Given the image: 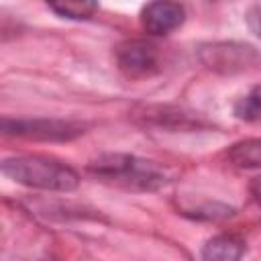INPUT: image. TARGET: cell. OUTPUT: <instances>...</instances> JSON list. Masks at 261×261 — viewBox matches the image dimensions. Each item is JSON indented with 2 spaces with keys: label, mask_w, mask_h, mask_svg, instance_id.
Returning <instances> with one entry per match:
<instances>
[{
  "label": "cell",
  "mask_w": 261,
  "mask_h": 261,
  "mask_svg": "<svg viewBox=\"0 0 261 261\" xmlns=\"http://www.w3.org/2000/svg\"><path fill=\"white\" fill-rule=\"evenodd\" d=\"M94 179L126 192H155L171 179L165 165L128 153H104L88 163Z\"/></svg>",
  "instance_id": "1"
},
{
  "label": "cell",
  "mask_w": 261,
  "mask_h": 261,
  "mask_svg": "<svg viewBox=\"0 0 261 261\" xmlns=\"http://www.w3.org/2000/svg\"><path fill=\"white\" fill-rule=\"evenodd\" d=\"M2 173L12 181L45 190V192H73L80 186V175L69 165L43 155H16L2 161Z\"/></svg>",
  "instance_id": "2"
},
{
  "label": "cell",
  "mask_w": 261,
  "mask_h": 261,
  "mask_svg": "<svg viewBox=\"0 0 261 261\" xmlns=\"http://www.w3.org/2000/svg\"><path fill=\"white\" fill-rule=\"evenodd\" d=\"M200 61L214 73H243L261 65V53L249 45L239 41H214L198 47Z\"/></svg>",
  "instance_id": "3"
},
{
  "label": "cell",
  "mask_w": 261,
  "mask_h": 261,
  "mask_svg": "<svg viewBox=\"0 0 261 261\" xmlns=\"http://www.w3.org/2000/svg\"><path fill=\"white\" fill-rule=\"evenodd\" d=\"M2 133L6 137H20L29 141H71L84 135V124L61 118H2Z\"/></svg>",
  "instance_id": "4"
},
{
  "label": "cell",
  "mask_w": 261,
  "mask_h": 261,
  "mask_svg": "<svg viewBox=\"0 0 261 261\" xmlns=\"http://www.w3.org/2000/svg\"><path fill=\"white\" fill-rule=\"evenodd\" d=\"M118 69L130 80L153 77L163 69L161 47L147 39H128L114 51Z\"/></svg>",
  "instance_id": "5"
},
{
  "label": "cell",
  "mask_w": 261,
  "mask_h": 261,
  "mask_svg": "<svg viewBox=\"0 0 261 261\" xmlns=\"http://www.w3.org/2000/svg\"><path fill=\"white\" fill-rule=\"evenodd\" d=\"M186 20V8L177 0H151L141 10V27L153 35L163 37L179 29Z\"/></svg>",
  "instance_id": "6"
},
{
  "label": "cell",
  "mask_w": 261,
  "mask_h": 261,
  "mask_svg": "<svg viewBox=\"0 0 261 261\" xmlns=\"http://www.w3.org/2000/svg\"><path fill=\"white\" fill-rule=\"evenodd\" d=\"M141 118L149 126H159L169 130H190L200 126V120L192 116V112H184L181 108H173V106H145Z\"/></svg>",
  "instance_id": "7"
},
{
  "label": "cell",
  "mask_w": 261,
  "mask_h": 261,
  "mask_svg": "<svg viewBox=\"0 0 261 261\" xmlns=\"http://www.w3.org/2000/svg\"><path fill=\"white\" fill-rule=\"evenodd\" d=\"M245 251L247 247L243 239L234 234H216L206 241L200 251V257L208 261H237L245 255Z\"/></svg>",
  "instance_id": "8"
},
{
  "label": "cell",
  "mask_w": 261,
  "mask_h": 261,
  "mask_svg": "<svg viewBox=\"0 0 261 261\" xmlns=\"http://www.w3.org/2000/svg\"><path fill=\"white\" fill-rule=\"evenodd\" d=\"M228 161L239 169H261V139H245L226 151Z\"/></svg>",
  "instance_id": "9"
},
{
  "label": "cell",
  "mask_w": 261,
  "mask_h": 261,
  "mask_svg": "<svg viewBox=\"0 0 261 261\" xmlns=\"http://www.w3.org/2000/svg\"><path fill=\"white\" fill-rule=\"evenodd\" d=\"M47 6L63 18L69 20H86L94 16L98 10V0H45Z\"/></svg>",
  "instance_id": "10"
},
{
  "label": "cell",
  "mask_w": 261,
  "mask_h": 261,
  "mask_svg": "<svg viewBox=\"0 0 261 261\" xmlns=\"http://www.w3.org/2000/svg\"><path fill=\"white\" fill-rule=\"evenodd\" d=\"M232 114L243 122L261 124V84L253 86L245 96L234 102Z\"/></svg>",
  "instance_id": "11"
},
{
  "label": "cell",
  "mask_w": 261,
  "mask_h": 261,
  "mask_svg": "<svg viewBox=\"0 0 261 261\" xmlns=\"http://www.w3.org/2000/svg\"><path fill=\"white\" fill-rule=\"evenodd\" d=\"M232 214V208L230 206H224V204H206L202 208H196L194 210V218H200V220H218V218H226Z\"/></svg>",
  "instance_id": "12"
},
{
  "label": "cell",
  "mask_w": 261,
  "mask_h": 261,
  "mask_svg": "<svg viewBox=\"0 0 261 261\" xmlns=\"http://www.w3.org/2000/svg\"><path fill=\"white\" fill-rule=\"evenodd\" d=\"M245 20H247L251 33H255V35L261 39V4L251 6V8L247 10V14H245Z\"/></svg>",
  "instance_id": "13"
},
{
  "label": "cell",
  "mask_w": 261,
  "mask_h": 261,
  "mask_svg": "<svg viewBox=\"0 0 261 261\" xmlns=\"http://www.w3.org/2000/svg\"><path fill=\"white\" fill-rule=\"evenodd\" d=\"M249 190H251V196H253V200L261 206V175H257V177H253L251 179V184H249Z\"/></svg>",
  "instance_id": "14"
}]
</instances>
